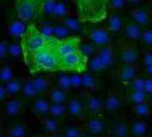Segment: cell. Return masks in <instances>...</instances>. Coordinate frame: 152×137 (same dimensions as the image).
Instances as JSON below:
<instances>
[{
  "instance_id": "1",
  "label": "cell",
  "mask_w": 152,
  "mask_h": 137,
  "mask_svg": "<svg viewBox=\"0 0 152 137\" xmlns=\"http://www.w3.org/2000/svg\"><path fill=\"white\" fill-rule=\"evenodd\" d=\"M35 71H59L60 58L53 46V37L42 48L33 51L24 57Z\"/></svg>"
},
{
  "instance_id": "2",
  "label": "cell",
  "mask_w": 152,
  "mask_h": 137,
  "mask_svg": "<svg viewBox=\"0 0 152 137\" xmlns=\"http://www.w3.org/2000/svg\"><path fill=\"white\" fill-rule=\"evenodd\" d=\"M82 23H99L107 17L108 0H72Z\"/></svg>"
},
{
  "instance_id": "3",
  "label": "cell",
  "mask_w": 152,
  "mask_h": 137,
  "mask_svg": "<svg viewBox=\"0 0 152 137\" xmlns=\"http://www.w3.org/2000/svg\"><path fill=\"white\" fill-rule=\"evenodd\" d=\"M49 38V36L44 34L33 23H30L29 25H27L25 32L22 36L21 43V49L24 57L33 51L45 46L48 43Z\"/></svg>"
},
{
  "instance_id": "4",
  "label": "cell",
  "mask_w": 152,
  "mask_h": 137,
  "mask_svg": "<svg viewBox=\"0 0 152 137\" xmlns=\"http://www.w3.org/2000/svg\"><path fill=\"white\" fill-rule=\"evenodd\" d=\"M46 1L47 0H15V8L21 20L31 22L42 15Z\"/></svg>"
},
{
  "instance_id": "5",
  "label": "cell",
  "mask_w": 152,
  "mask_h": 137,
  "mask_svg": "<svg viewBox=\"0 0 152 137\" xmlns=\"http://www.w3.org/2000/svg\"><path fill=\"white\" fill-rule=\"evenodd\" d=\"M89 57L81 50L72 52L60 56V68L62 71H70L74 73H83L88 66Z\"/></svg>"
},
{
  "instance_id": "6",
  "label": "cell",
  "mask_w": 152,
  "mask_h": 137,
  "mask_svg": "<svg viewBox=\"0 0 152 137\" xmlns=\"http://www.w3.org/2000/svg\"><path fill=\"white\" fill-rule=\"evenodd\" d=\"M81 43L82 40L79 37L67 36L60 39L53 37V46L57 52L59 58L60 56L79 50Z\"/></svg>"
},
{
  "instance_id": "7",
  "label": "cell",
  "mask_w": 152,
  "mask_h": 137,
  "mask_svg": "<svg viewBox=\"0 0 152 137\" xmlns=\"http://www.w3.org/2000/svg\"><path fill=\"white\" fill-rule=\"evenodd\" d=\"M112 61L113 54L111 49L107 46H104L102 50L90 62V67L92 71L99 72L108 67L112 64Z\"/></svg>"
},
{
  "instance_id": "8",
  "label": "cell",
  "mask_w": 152,
  "mask_h": 137,
  "mask_svg": "<svg viewBox=\"0 0 152 137\" xmlns=\"http://www.w3.org/2000/svg\"><path fill=\"white\" fill-rule=\"evenodd\" d=\"M87 37L95 46H107L109 42L108 32L104 29H91L86 32Z\"/></svg>"
},
{
  "instance_id": "9",
  "label": "cell",
  "mask_w": 152,
  "mask_h": 137,
  "mask_svg": "<svg viewBox=\"0 0 152 137\" xmlns=\"http://www.w3.org/2000/svg\"><path fill=\"white\" fill-rule=\"evenodd\" d=\"M106 128V123L100 116H94L86 124V130L91 135H102Z\"/></svg>"
},
{
  "instance_id": "10",
  "label": "cell",
  "mask_w": 152,
  "mask_h": 137,
  "mask_svg": "<svg viewBox=\"0 0 152 137\" xmlns=\"http://www.w3.org/2000/svg\"><path fill=\"white\" fill-rule=\"evenodd\" d=\"M65 107H66V112L68 113V115L73 117L81 116L83 112V103L77 99H72L66 101Z\"/></svg>"
},
{
  "instance_id": "11",
  "label": "cell",
  "mask_w": 152,
  "mask_h": 137,
  "mask_svg": "<svg viewBox=\"0 0 152 137\" xmlns=\"http://www.w3.org/2000/svg\"><path fill=\"white\" fill-rule=\"evenodd\" d=\"M129 125L126 121L120 120L115 122L111 129V137H128Z\"/></svg>"
},
{
  "instance_id": "12",
  "label": "cell",
  "mask_w": 152,
  "mask_h": 137,
  "mask_svg": "<svg viewBox=\"0 0 152 137\" xmlns=\"http://www.w3.org/2000/svg\"><path fill=\"white\" fill-rule=\"evenodd\" d=\"M49 105L50 103L48 100L38 99L33 104V111L38 116L44 118L46 116H48Z\"/></svg>"
},
{
  "instance_id": "13",
  "label": "cell",
  "mask_w": 152,
  "mask_h": 137,
  "mask_svg": "<svg viewBox=\"0 0 152 137\" xmlns=\"http://www.w3.org/2000/svg\"><path fill=\"white\" fill-rule=\"evenodd\" d=\"M119 77L121 81L124 83H130L134 77H136V68L133 64H124L119 71Z\"/></svg>"
},
{
  "instance_id": "14",
  "label": "cell",
  "mask_w": 152,
  "mask_h": 137,
  "mask_svg": "<svg viewBox=\"0 0 152 137\" xmlns=\"http://www.w3.org/2000/svg\"><path fill=\"white\" fill-rule=\"evenodd\" d=\"M66 113V107L64 103H50L48 116L58 120L63 118Z\"/></svg>"
},
{
  "instance_id": "15",
  "label": "cell",
  "mask_w": 152,
  "mask_h": 137,
  "mask_svg": "<svg viewBox=\"0 0 152 137\" xmlns=\"http://www.w3.org/2000/svg\"><path fill=\"white\" fill-rule=\"evenodd\" d=\"M22 110V103L18 100H10L6 102L4 111L8 116H16Z\"/></svg>"
},
{
  "instance_id": "16",
  "label": "cell",
  "mask_w": 152,
  "mask_h": 137,
  "mask_svg": "<svg viewBox=\"0 0 152 137\" xmlns=\"http://www.w3.org/2000/svg\"><path fill=\"white\" fill-rule=\"evenodd\" d=\"M42 129L48 134L56 133L59 131V123L57 119H55L50 116H46L42 118Z\"/></svg>"
},
{
  "instance_id": "17",
  "label": "cell",
  "mask_w": 152,
  "mask_h": 137,
  "mask_svg": "<svg viewBox=\"0 0 152 137\" xmlns=\"http://www.w3.org/2000/svg\"><path fill=\"white\" fill-rule=\"evenodd\" d=\"M28 130L24 124L15 123L8 130V137H27Z\"/></svg>"
},
{
  "instance_id": "18",
  "label": "cell",
  "mask_w": 152,
  "mask_h": 137,
  "mask_svg": "<svg viewBox=\"0 0 152 137\" xmlns=\"http://www.w3.org/2000/svg\"><path fill=\"white\" fill-rule=\"evenodd\" d=\"M148 131V124L143 120H137L135 121L132 126L129 132H131L132 135L134 137H142L144 134H146Z\"/></svg>"
},
{
  "instance_id": "19",
  "label": "cell",
  "mask_w": 152,
  "mask_h": 137,
  "mask_svg": "<svg viewBox=\"0 0 152 137\" xmlns=\"http://www.w3.org/2000/svg\"><path fill=\"white\" fill-rule=\"evenodd\" d=\"M49 100L51 103H65L67 101V92L58 88L49 90Z\"/></svg>"
},
{
  "instance_id": "20",
  "label": "cell",
  "mask_w": 152,
  "mask_h": 137,
  "mask_svg": "<svg viewBox=\"0 0 152 137\" xmlns=\"http://www.w3.org/2000/svg\"><path fill=\"white\" fill-rule=\"evenodd\" d=\"M133 111L138 117H148L150 115L151 108L147 101H144L133 104Z\"/></svg>"
},
{
  "instance_id": "21",
  "label": "cell",
  "mask_w": 152,
  "mask_h": 137,
  "mask_svg": "<svg viewBox=\"0 0 152 137\" xmlns=\"http://www.w3.org/2000/svg\"><path fill=\"white\" fill-rule=\"evenodd\" d=\"M31 82L36 89V91L38 92V93L40 92H44L48 91L49 86H50V81L47 78V77H43V76H39V77H36L34 79H31Z\"/></svg>"
},
{
  "instance_id": "22",
  "label": "cell",
  "mask_w": 152,
  "mask_h": 137,
  "mask_svg": "<svg viewBox=\"0 0 152 137\" xmlns=\"http://www.w3.org/2000/svg\"><path fill=\"white\" fill-rule=\"evenodd\" d=\"M86 108L88 111L93 115H98L102 109V102L98 97H91L87 100Z\"/></svg>"
},
{
  "instance_id": "23",
  "label": "cell",
  "mask_w": 152,
  "mask_h": 137,
  "mask_svg": "<svg viewBox=\"0 0 152 137\" xmlns=\"http://www.w3.org/2000/svg\"><path fill=\"white\" fill-rule=\"evenodd\" d=\"M120 107L121 100L116 95H110L105 102V108L108 113H112L118 110Z\"/></svg>"
},
{
  "instance_id": "24",
  "label": "cell",
  "mask_w": 152,
  "mask_h": 137,
  "mask_svg": "<svg viewBox=\"0 0 152 137\" xmlns=\"http://www.w3.org/2000/svg\"><path fill=\"white\" fill-rule=\"evenodd\" d=\"M56 88L62 91H64L66 92H70L72 90V84H71L70 76L67 75H60L56 80Z\"/></svg>"
},
{
  "instance_id": "25",
  "label": "cell",
  "mask_w": 152,
  "mask_h": 137,
  "mask_svg": "<svg viewBox=\"0 0 152 137\" xmlns=\"http://www.w3.org/2000/svg\"><path fill=\"white\" fill-rule=\"evenodd\" d=\"M124 33L131 40H138L141 36L140 27L138 23H129L125 28Z\"/></svg>"
},
{
  "instance_id": "26",
  "label": "cell",
  "mask_w": 152,
  "mask_h": 137,
  "mask_svg": "<svg viewBox=\"0 0 152 137\" xmlns=\"http://www.w3.org/2000/svg\"><path fill=\"white\" fill-rule=\"evenodd\" d=\"M95 79L89 74L81 75V88L88 91H92L95 88Z\"/></svg>"
},
{
  "instance_id": "27",
  "label": "cell",
  "mask_w": 152,
  "mask_h": 137,
  "mask_svg": "<svg viewBox=\"0 0 152 137\" xmlns=\"http://www.w3.org/2000/svg\"><path fill=\"white\" fill-rule=\"evenodd\" d=\"M83 134V129L78 125H71L64 130L63 137H81Z\"/></svg>"
},
{
  "instance_id": "28",
  "label": "cell",
  "mask_w": 152,
  "mask_h": 137,
  "mask_svg": "<svg viewBox=\"0 0 152 137\" xmlns=\"http://www.w3.org/2000/svg\"><path fill=\"white\" fill-rule=\"evenodd\" d=\"M137 52L133 48H126L123 51L121 58L124 64H134L137 61Z\"/></svg>"
},
{
  "instance_id": "29",
  "label": "cell",
  "mask_w": 152,
  "mask_h": 137,
  "mask_svg": "<svg viewBox=\"0 0 152 137\" xmlns=\"http://www.w3.org/2000/svg\"><path fill=\"white\" fill-rule=\"evenodd\" d=\"M22 84L17 79H13L7 84H6V88L8 93V96H14L16 95L21 90H22Z\"/></svg>"
},
{
  "instance_id": "30",
  "label": "cell",
  "mask_w": 152,
  "mask_h": 137,
  "mask_svg": "<svg viewBox=\"0 0 152 137\" xmlns=\"http://www.w3.org/2000/svg\"><path fill=\"white\" fill-rule=\"evenodd\" d=\"M22 92H23V94L25 98L27 99H31V98H34L35 96H37L38 94V92L36 91L31 80H29L27 81L23 86H22Z\"/></svg>"
},
{
  "instance_id": "31",
  "label": "cell",
  "mask_w": 152,
  "mask_h": 137,
  "mask_svg": "<svg viewBox=\"0 0 152 137\" xmlns=\"http://www.w3.org/2000/svg\"><path fill=\"white\" fill-rule=\"evenodd\" d=\"M14 79V72L9 65H5L0 69V81L4 84H7Z\"/></svg>"
},
{
  "instance_id": "32",
  "label": "cell",
  "mask_w": 152,
  "mask_h": 137,
  "mask_svg": "<svg viewBox=\"0 0 152 137\" xmlns=\"http://www.w3.org/2000/svg\"><path fill=\"white\" fill-rule=\"evenodd\" d=\"M147 93L144 91H132L129 95V100L132 104H137L146 101Z\"/></svg>"
},
{
  "instance_id": "33",
  "label": "cell",
  "mask_w": 152,
  "mask_h": 137,
  "mask_svg": "<svg viewBox=\"0 0 152 137\" xmlns=\"http://www.w3.org/2000/svg\"><path fill=\"white\" fill-rule=\"evenodd\" d=\"M25 29H26V27L23 26L22 23L15 22V23H11L10 28H9V33L15 37H21L22 38V36L23 35V33L25 32Z\"/></svg>"
},
{
  "instance_id": "34",
  "label": "cell",
  "mask_w": 152,
  "mask_h": 137,
  "mask_svg": "<svg viewBox=\"0 0 152 137\" xmlns=\"http://www.w3.org/2000/svg\"><path fill=\"white\" fill-rule=\"evenodd\" d=\"M63 19H64V26H66L68 29L75 31V32L81 30V21L80 20L74 19L72 17H68V16H65Z\"/></svg>"
},
{
  "instance_id": "35",
  "label": "cell",
  "mask_w": 152,
  "mask_h": 137,
  "mask_svg": "<svg viewBox=\"0 0 152 137\" xmlns=\"http://www.w3.org/2000/svg\"><path fill=\"white\" fill-rule=\"evenodd\" d=\"M122 27V20L118 15H112L109 19L108 29L110 32H118Z\"/></svg>"
},
{
  "instance_id": "36",
  "label": "cell",
  "mask_w": 152,
  "mask_h": 137,
  "mask_svg": "<svg viewBox=\"0 0 152 137\" xmlns=\"http://www.w3.org/2000/svg\"><path fill=\"white\" fill-rule=\"evenodd\" d=\"M145 80L140 77H134L130 82V88L132 91H144Z\"/></svg>"
},
{
  "instance_id": "37",
  "label": "cell",
  "mask_w": 152,
  "mask_h": 137,
  "mask_svg": "<svg viewBox=\"0 0 152 137\" xmlns=\"http://www.w3.org/2000/svg\"><path fill=\"white\" fill-rule=\"evenodd\" d=\"M66 12H67V9L64 7V5L62 4V3H59V4H56V5L54 6V9H53L52 14L57 18L58 17L59 18H64V17H65Z\"/></svg>"
},
{
  "instance_id": "38",
  "label": "cell",
  "mask_w": 152,
  "mask_h": 137,
  "mask_svg": "<svg viewBox=\"0 0 152 137\" xmlns=\"http://www.w3.org/2000/svg\"><path fill=\"white\" fill-rule=\"evenodd\" d=\"M135 20L138 24L145 25L147 23H148V15L143 10L139 9L135 13Z\"/></svg>"
},
{
  "instance_id": "39",
  "label": "cell",
  "mask_w": 152,
  "mask_h": 137,
  "mask_svg": "<svg viewBox=\"0 0 152 137\" xmlns=\"http://www.w3.org/2000/svg\"><path fill=\"white\" fill-rule=\"evenodd\" d=\"M124 4V0H108V7L114 9L121 8Z\"/></svg>"
},
{
  "instance_id": "40",
  "label": "cell",
  "mask_w": 152,
  "mask_h": 137,
  "mask_svg": "<svg viewBox=\"0 0 152 137\" xmlns=\"http://www.w3.org/2000/svg\"><path fill=\"white\" fill-rule=\"evenodd\" d=\"M144 92L147 94H152V78H148L145 80Z\"/></svg>"
},
{
  "instance_id": "41",
  "label": "cell",
  "mask_w": 152,
  "mask_h": 137,
  "mask_svg": "<svg viewBox=\"0 0 152 137\" xmlns=\"http://www.w3.org/2000/svg\"><path fill=\"white\" fill-rule=\"evenodd\" d=\"M142 40L148 45H152V31H146L142 34Z\"/></svg>"
},
{
  "instance_id": "42",
  "label": "cell",
  "mask_w": 152,
  "mask_h": 137,
  "mask_svg": "<svg viewBox=\"0 0 152 137\" xmlns=\"http://www.w3.org/2000/svg\"><path fill=\"white\" fill-rule=\"evenodd\" d=\"M8 97V93L6 85H0V102L5 101Z\"/></svg>"
},
{
  "instance_id": "43",
  "label": "cell",
  "mask_w": 152,
  "mask_h": 137,
  "mask_svg": "<svg viewBox=\"0 0 152 137\" xmlns=\"http://www.w3.org/2000/svg\"><path fill=\"white\" fill-rule=\"evenodd\" d=\"M8 48L7 47L5 42H0V58H3L7 54Z\"/></svg>"
},
{
  "instance_id": "44",
  "label": "cell",
  "mask_w": 152,
  "mask_h": 137,
  "mask_svg": "<svg viewBox=\"0 0 152 137\" xmlns=\"http://www.w3.org/2000/svg\"><path fill=\"white\" fill-rule=\"evenodd\" d=\"M144 63L146 65L148 64H152V52L148 53L145 57H144Z\"/></svg>"
},
{
  "instance_id": "45",
  "label": "cell",
  "mask_w": 152,
  "mask_h": 137,
  "mask_svg": "<svg viewBox=\"0 0 152 137\" xmlns=\"http://www.w3.org/2000/svg\"><path fill=\"white\" fill-rule=\"evenodd\" d=\"M146 72L152 76V64H148L146 65Z\"/></svg>"
},
{
  "instance_id": "46",
  "label": "cell",
  "mask_w": 152,
  "mask_h": 137,
  "mask_svg": "<svg viewBox=\"0 0 152 137\" xmlns=\"http://www.w3.org/2000/svg\"><path fill=\"white\" fill-rule=\"evenodd\" d=\"M48 137H63V136L60 133H58V132H56V133H53L48 134Z\"/></svg>"
},
{
  "instance_id": "47",
  "label": "cell",
  "mask_w": 152,
  "mask_h": 137,
  "mask_svg": "<svg viewBox=\"0 0 152 137\" xmlns=\"http://www.w3.org/2000/svg\"><path fill=\"white\" fill-rule=\"evenodd\" d=\"M140 0H129V2H131V3H134V4H137L138 2H140Z\"/></svg>"
},
{
  "instance_id": "48",
  "label": "cell",
  "mask_w": 152,
  "mask_h": 137,
  "mask_svg": "<svg viewBox=\"0 0 152 137\" xmlns=\"http://www.w3.org/2000/svg\"><path fill=\"white\" fill-rule=\"evenodd\" d=\"M81 137H92V135H91V134H84L83 133Z\"/></svg>"
},
{
  "instance_id": "49",
  "label": "cell",
  "mask_w": 152,
  "mask_h": 137,
  "mask_svg": "<svg viewBox=\"0 0 152 137\" xmlns=\"http://www.w3.org/2000/svg\"><path fill=\"white\" fill-rule=\"evenodd\" d=\"M0 137H8V136L7 135H5L3 133H0Z\"/></svg>"
},
{
  "instance_id": "50",
  "label": "cell",
  "mask_w": 152,
  "mask_h": 137,
  "mask_svg": "<svg viewBox=\"0 0 152 137\" xmlns=\"http://www.w3.org/2000/svg\"><path fill=\"white\" fill-rule=\"evenodd\" d=\"M98 137H107V135H104V134H102V135H99V136H98Z\"/></svg>"
},
{
  "instance_id": "51",
  "label": "cell",
  "mask_w": 152,
  "mask_h": 137,
  "mask_svg": "<svg viewBox=\"0 0 152 137\" xmlns=\"http://www.w3.org/2000/svg\"><path fill=\"white\" fill-rule=\"evenodd\" d=\"M1 131H2V128H1V125H0V133H2V132H1Z\"/></svg>"
},
{
  "instance_id": "52",
  "label": "cell",
  "mask_w": 152,
  "mask_h": 137,
  "mask_svg": "<svg viewBox=\"0 0 152 137\" xmlns=\"http://www.w3.org/2000/svg\"><path fill=\"white\" fill-rule=\"evenodd\" d=\"M148 137H152V133H151V134H149V135H148Z\"/></svg>"
},
{
  "instance_id": "53",
  "label": "cell",
  "mask_w": 152,
  "mask_h": 137,
  "mask_svg": "<svg viewBox=\"0 0 152 137\" xmlns=\"http://www.w3.org/2000/svg\"><path fill=\"white\" fill-rule=\"evenodd\" d=\"M34 137H42V136H39V135H37V136H34Z\"/></svg>"
}]
</instances>
